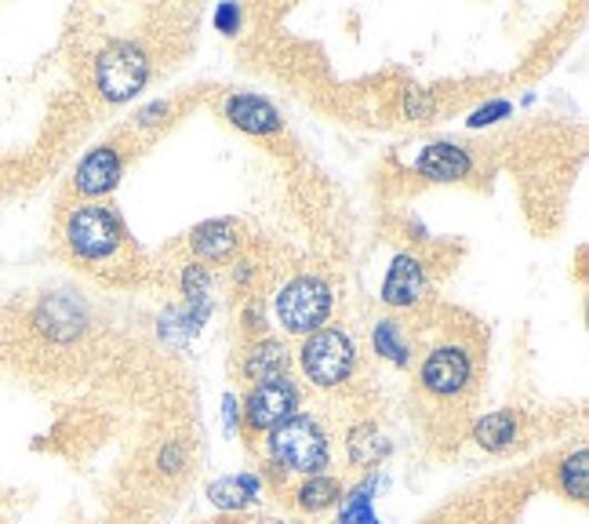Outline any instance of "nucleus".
<instances>
[{"mask_svg":"<svg viewBox=\"0 0 589 524\" xmlns=\"http://www.w3.org/2000/svg\"><path fill=\"white\" fill-rule=\"evenodd\" d=\"M298 369L317 390H335L357 369V346L343 328H317L298 346Z\"/></svg>","mask_w":589,"mask_h":524,"instance_id":"39448f33","label":"nucleus"},{"mask_svg":"<svg viewBox=\"0 0 589 524\" xmlns=\"http://www.w3.org/2000/svg\"><path fill=\"white\" fill-rule=\"evenodd\" d=\"M241 19H244V11H241V4H222L219 11H215V26L226 37H237L241 33Z\"/></svg>","mask_w":589,"mask_h":524,"instance_id":"a878e982","label":"nucleus"},{"mask_svg":"<svg viewBox=\"0 0 589 524\" xmlns=\"http://www.w3.org/2000/svg\"><path fill=\"white\" fill-rule=\"evenodd\" d=\"M520 437V419L514 412H488V415H480L477 423H474V441H477V449L484 452H491V455H499V452H509L517 444Z\"/></svg>","mask_w":589,"mask_h":524,"instance_id":"4468645a","label":"nucleus"},{"mask_svg":"<svg viewBox=\"0 0 589 524\" xmlns=\"http://www.w3.org/2000/svg\"><path fill=\"white\" fill-rule=\"evenodd\" d=\"M167 113H172V102H150L146 110L135 113V124L139 128H153V124H161Z\"/></svg>","mask_w":589,"mask_h":524,"instance_id":"bb28decb","label":"nucleus"},{"mask_svg":"<svg viewBox=\"0 0 589 524\" xmlns=\"http://www.w3.org/2000/svg\"><path fill=\"white\" fill-rule=\"evenodd\" d=\"M179 292L186 295L190 306H201V303H212V270L201 266V262H190V266H182L179 273Z\"/></svg>","mask_w":589,"mask_h":524,"instance_id":"412c9836","label":"nucleus"},{"mask_svg":"<svg viewBox=\"0 0 589 524\" xmlns=\"http://www.w3.org/2000/svg\"><path fill=\"white\" fill-rule=\"evenodd\" d=\"M124 238H128L124 219L116 215V208L102 201H88L65 215V244H70V252L81 262L113 259L121 252Z\"/></svg>","mask_w":589,"mask_h":524,"instance_id":"7ed1b4c3","label":"nucleus"},{"mask_svg":"<svg viewBox=\"0 0 589 524\" xmlns=\"http://www.w3.org/2000/svg\"><path fill=\"white\" fill-rule=\"evenodd\" d=\"M247 273H255L252 262H237V281H247Z\"/></svg>","mask_w":589,"mask_h":524,"instance_id":"cd10ccee","label":"nucleus"},{"mask_svg":"<svg viewBox=\"0 0 589 524\" xmlns=\"http://www.w3.org/2000/svg\"><path fill=\"white\" fill-rule=\"evenodd\" d=\"M469 383H474V353L458 343L434 346L426 353L423 369H418V386L437 401L463 397Z\"/></svg>","mask_w":589,"mask_h":524,"instance_id":"423d86ee","label":"nucleus"},{"mask_svg":"<svg viewBox=\"0 0 589 524\" xmlns=\"http://www.w3.org/2000/svg\"><path fill=\"white\" fill-rule=\"evenodd\" d=\"M121 175H124V157L121 150L113 147V142H102V147L88 150L84 161L77 164L73 172V187L81 196H106L113 193L116 187H121Z\"/></svg>","mask_w":589,"mask_h":524,"instance_id":"1a4fd4ad","label":"nucleus"},{"mask_svg":"<svg viewBox=\"0 0 589 524\" xmlns=\"http://www.w3.org/2000/svg\"><path fill=\"white\" fill-rule=\"evenodd\" d=\"M33 328L51 343H73L77 335H84L88 310L73 295H44L33 310Z\"/></svg>","mask_w":589,"mask_h":524,"instance_id":"9d476101","label":"nucleus"},{"mask_svg":"<svg viewBox=\"0 0 589 524\" xmlns=\"http://www.w3.org/2000/svg\"><path fill=\"white\" fill-rule=\"evenodd\" d=\"M338 500H343V484L332 474L303 477V484L295 488V506L306 510V514H324V510H332Z\"/></svg>","mask_w":589,"mask_h":524,"instance_id":"f3484780","label":"nucleus"},{"mask_svg":"<svg viewBox=\"0 0 589 524\" xmlns=\"http://www.w3.org/2000/svg\"><path fill=\"white\" fill-rule=\"evenodd\" d=\"M207 495H212V503L222 506V510H241L258 495V477L255 474H241V477L215 481L212 488H207Z\"/></svg>","mask_w":589,"mask_h":524,"instance_id":"6ab92c4d","label":"nucleus"},{"mask_svg":"<svg viewBox=\"0 0 589 524\" xmlns=\"http://www.w3.org/2000/svg\"><path fill=\"white\" fill-rule=\"evenodd\" d=\"M222 117L244 131V135H277V131L284 128V117L281 110L273 107V102L266 95H258V91H233V95L222 99Z\"/></svg>","mask_w":589,"mask_h":524,"instance_id":"6e6552de","label":"nucleus"},{"mask_svg":"<svg viewBox=\"0 0 589 524\" xmlns=\"http://www.w3.org/2000/svg\"><path fill=\"white\" fill-rule=\"evenodd\" d=\"M389 449L393 444L386 441V434H378L375 423H357L346 434V455H349V463L360 466V470L378 466L389 455Z\"/></svg>","mask_w":589,"mask_h":524,"instance_id":"2eb2a0df","label":"nucleus"},{"mask_svg":"<svg viewBox=\"0 0 589 524\" xmlns=\"http://www.w3.org/2000/svg\"><path fill=\"white\" fill-rule=\"evenodd\" d=\"M415 172L429 182H463L474 175V153L458 142H429L415 157Z\"/></svg>","mask_w":589,"mask_h":524,"instance_id":"9b49d317","label":"nucleus"},{"mask_svg":"<svg viewBox=\"0 0 589 524\" xmlns=\"http://www.w3.org/2000/svg\"><path fill=\"white\" fill-rule=\"evenodd\" d=\"M560 488H565L575 503H586V449H579L560 463Z\"/></svg>","mask_w":589,"mask_h":524,"instance_id":"4be33fe9","label":"nucleus"},{"mask_svg":"<svg viewBox=\"0 0 589 524\" xmlns=\"http://www.w3.org/2000/svg\"><path fill=\"white\" fill-rule=\"evenodd\" d=\"M153 73V62L146 56V48L135 41H113L95 56V66H91V77H95V91L102 102L110 107H121V102H131L139 91H146Z\"/></svg>","mask_w":589,"mask_h":524,"instance_id":"f03ea898","label":"nucleus"},{"mask_svg":"<svg viewBox=\"0 0 589 524\" xmlns=\"http://www.w3.org/2000/svg\"><path fill=\"white\" fill-rule=\"evenodd\" d=\"M509 110H514V107H509L506 99H495V102H488V107H480V110L469 113L466 124L469 128H491V124H499L502 117H509Z\"/></svg>","mask_w":589,"mask_h":524,"instance_id":"393cba45","label":"nucleus"},{"mask_svg":"<svg viewBox=\"0 0 589 524\" xmlns=\"http://www.w3.org/2000/svg\"><path fill=\"white\" fill-rule=\"evenodd\" d=\"M292 369V353L281 343V339H258V343L247 346L244 357V372L255 383H273V379H287Z\"/></svg>","mask_w":589,"mask_h":524,"instance_id":"ddd939ff","label":"nucleus"},{"mask_svg":"<svg viewBox=\"0 0 589 524\" xmlns=\"http://www.w3.org/2000/svg\"><path fill=\"white\" fill-rule=\"evenodd\" d=\"M266 452L287 474L313 477L324 474L332 463V441H327L324 426L313 415H292L281 426H273L266 434Z\"/></svg>","mask_w":589,"mask_h":524,"instance_id":"f257e3e1","label":"nucleus"},{"mask_svg":"<svg viewBox=\"0 0 589 524\" xmlns=\"http://www.w3.org/2000/svg\"><path fill=\"white\" fill-rule=\"evenodd\" d=\"M332 306H335L332 284L317 278V273H298L273 299L281 328L287 335H303V339L324 328V321L332 318Z\"/></svg>","mask_w":589,"mask_h":524,"instance_id":"20e7f679","label":"nucleus"},{"mask_svg":"<svg viewBox=\"0 0 589 524\" xmlns=\"http://www.w3.org/2000/svg\"><path fill=\"white\" fill-rule=\"evenodd\" d=\"M298 404H303V393L292 383V379H273V383H255L252 393L244 397V423L255 434H270L273 426H281L284 419L298 415Z\"/></svg>","mask_w":589,"mask_h":524,"instance_id":"0eeeda50","label":"nucleus"},{"mask_svg":"<svg viewBox=\"0 0 589 524\" xmlns=\"http://www.w3.org/2000/svg\"><path fill=\"white\" fill-rule=\"evenodd\" d=\"M426 288H429V278H426L423 262H418L415 255H393L386 278H383V303L386 306L408 310L415 303H423Z\"/></svg>","mask_w":589,"mask_h":524,"instance_id":"f8f14e48","label":"nucleus"},{"mask_svg":"<svg viewBox=\"0 0 589 524\" xmlns=\"http://www.w3.org/2000/svg\"><path fill=\"white\" fill-rule=\"evenodd\" d=\"M372 346H375L378 357H386L389 364H397V369H408L412 364V346H408V339H404L397 321H389V318L378 321L375 332H372Z\"/></svg>","mask_w":589,"mask_h":524,"instance_id":"a211bd4d","label":"nucleus"},{"mask_svg":"<svg viewBox=\"0 0 589 524\" xmlns=\"http://www.w3.org/2000/svg\"><path fill=\"white\" fill-rule=\"evenodd\" d=\"M400 110H404L408 121H434L437 99H434V91H426V88H408V91H404Z\"/></svg>","mask_w":589,"mask_h":524,"instance_id":"5701e85b","label":"nucleus"},{"mask_svg":"<svg viewBox=\"0 0 589 524\" xmlns=\"http://www.w3.org/2000/svg\"><path fill=\"white\" fill-rule=\"evenodd\" d=\"M156 470H161V474H182V470H186V449H182L179 441H164L161 444V452H156Z\"/></svg>","mask_w":589,"mask_h":524,"instance_id":"b1692460","label":"nucleus"},{"mask_svg":"<svg viewBox=\"0 0 589 524\" xmlns=\"http://www.w3.org/2000/svg\"><path fill=\"white\" fill-rule=\"evenodd\" d=\"M375 477L360 481L357 488L343 492V514H338V524H378L375 517Z\"/></svg>","mask_w":589,"mask_h":524,"instance_id":"aec40b11","label":"nucleus"},{"mask_svg":"<svg viewBox=\"0 0 589 524\" xmlns=\"http://www.w3.org/2000/svg\"><path fill=\"white\" fill-rule=\"evenodd\" d=\"M193 252L207 259V262H219L233 255V248H237V230H233V222H222V219H212V222H201V226L193 230Z\"/></svg>","mask_w":589,"mask_h":524,"instance_id":"dca6fc26","label":"nucleus"}]
</instances>
